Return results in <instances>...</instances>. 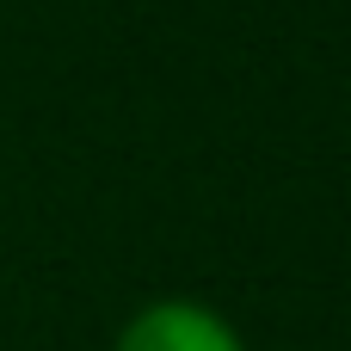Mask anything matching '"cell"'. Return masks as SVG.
Segmentation results:
<instances>
[{"mask_svg":"<svg viewBox=\"0 0 351 351\" xmlns=\"http://www.w3.org/2000/svg\"><path fill=\"white\" fill-rule=\"evenodd\" d=\"M111 351H241L234 327L197 302H148Z\"/></svg>","mask_w":351,"mask_h":351,"instance_id":"obj_1","label":"cell"}]
</instances>
